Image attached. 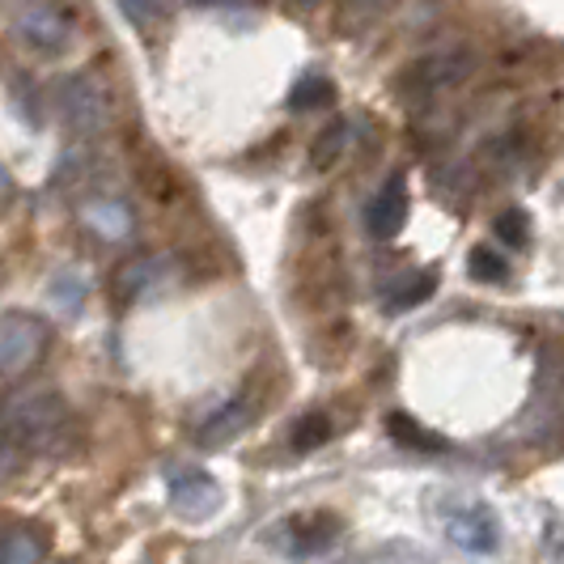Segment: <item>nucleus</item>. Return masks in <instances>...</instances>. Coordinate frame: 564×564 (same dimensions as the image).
I'll return each mask as SVG.
<instances>
[{
  "label": "nucleus",
  "mask_w": 564,
  "mask_h": 564,
  "mask_svg": "<svg viewBox=\"0 0 564 564\" xmlns=\"http://www.w3.org/2000/svg\"><path fill=\"white\" fill-rule=\"evenodd\" d=\"M0 437L22 458H64L82 442V424L68 412V403L52 391H26V395L0 403Z\"/></svg>",
  "instance_id": "f257e3e1"
},
{
  "label": "nucleus",
  "mask_w": 564,
  "mask_h": 564,
  "mask_svg": "<svg viewBox=\"0 0 564 564\" xmlns=\"http://www.w3.org/2000/svg\"><path fill=\"white\" fill-rule=\"evenodd\" d=\"M59 115L77 137H98L115 119V98L98 73H68L59 82Z\"/></svg>",
  "instance_id": "f03ea898"
},
{
  "label": "nucleus",
  "mask_w": 564,
  "mask_h": 564,
  "mask_svg": "<svg viewBox=\"0 0 564 564\" xmlns=\"http://www.w3.org/2000/svg\"><path fill=\"white\" fill-rule=\"evenodd\" d=\"M471 73H476V52H467V47H442V52L421 56L416 64L403 68L399 94H403L408 102H433L437 94L463 85Z\"/></svg>",
  "instance_id": "7ed1b4c3"
},
{
  "label": "nucleus",
  "mask_w": 564,
  "mask_h": 564,
  "mask_svg": "<svg viewBox=\"0 0 564 564\" xmlns=\"http://www.w3.org/2000/svg\"><path fill=\"white\" fill-rule=\"evenodd\" d=\"M47 327L34 314H0V378H22L47 352Z\"/></svg>",
  "instance_id": "20e7f679"
},
{
  "label": "nucleus",
  "mask_w": 564,
  "mask_h": 564,
  "mask_svg": "<svg viewBox=\"0 0 564 564\" xmlns=\"http://www.w3.org/2000/svg\"><path fill=\"white\" fill-rule=\"evenodd\" d=\"M339 531H344V527H339L336 513H306V518H284V522H276L268 539L281 547L284 556L306 561V556L327 552L339 539Z\"/></svg>",
  "instance_id": "39448f33"
},
{
  "label": "nucleus",
  "mask_w": 564,
  "mask_h": 564,
  "mask_svg": "<svg viewBox=\"0 0 564 564\" xmlns=\"http://www.w3.org/2000/svg\"><path fill=\"white\" fill-rule=\"evenodd\" d=\"M13 30H18V39L30 43L34 52H43V56H56L68 47V18L52 9V4H30V9H18L13 13Z\"/></svg>",
  "instance_id": "423d86ee"
},
{
  "label": "nucleus",
  "mask_w": 564,
  "mask_h": 564,
  "mask_svg": "<svg viewBox=\"0 0 564 564\" xmlns=\"http://www.w3.org/2000/svg\"><path fill=\"white\" fill-rule=\"evenodd\" d=\"M446 535H451V543H458L463 552H471V556H492L497 543H501L497 518L484 506L451 509V513H446Z\"/></svg>",
  "instance_id": "0eeeda50"
},
{
  "label": "nucleus",
  "mask_w": 564,
  "mask_h": 564,
  "mask_svg": "<svg viewBox=\"0 0 564 564\" xmlns=\"http://www.w3.org/2000/svg\"><path fill=\"white\" fill-rule=\"evenodd\" d=\"M408 221V178L403 174H391L373 199H369L366 208V229L369 238H378V242H391L399 229Z\"/></svg>",
  "instance_id": "6e6552de"
},
{
  "label": "nucleus",
  "mask_w": 564,
  "mask_h": 564,
  "mask_svg": "<svg viewBox=\"0 0 564 564\" xmlns=\"http://www.w3.org/2000/svg\"><path fill=\"white\" fill-rule=\"evenodd\" d=\"M166 497L183 518H208V513L221 509V488L208 471H174V476H166Z\"/></svg>",
  "instance_id": "1a4fd4ad"
},
{
  "label": "nucleus",
  "mask_w": 564,
  "mask_h": 564,
  "mask_svg": "<svg viewBox=\"0 0 564 564\" xmlns=\"http://www.w3.org/2000/svg\"><path fill=\"white\" fill-rule=\"evenodd\" d=\"M254 399L251 395H238V399H229V403H221L208 421L199 424V442L204 446H221V442H229V437H238V433H247L254 421Z\"/></svg>",
  "instance_id": "9d476101"
},
{
  "label": "nucleus",
  "mask_w": 564,
  "mask_h": 564,
  "mask_svg": "<svg viewBox=\"0 0 564 564\" xmlns=\"http://www.w3.org/2000/svg\"><path fill=\"white\" fill-rule=\"evenodd\" d=\"M85 226L94 229L98 238H107V242H123V238H132V229H137V217H132V208L123 204V199H89L85 204Z\"/></svg>",
  "instance_id": "9b49d317"
},
{
  "label": "nucleus",
  "mask_w": 564,
  "mask_h": 564,
  "mask_svg": "<svg viewBox=\"0 0 564 564\" xmlns=\"http://www.w3.org/2000/svg\"><path fill=\"white\" fill-rule=\"evenodd\" d=\"M162 276H166V259H162V254H141V259H132V263L119 268L115 297H119V302H132V297H141L144 289H153Z\"/></svg>",
  "instance_id": "f8f14e48"
},
{
  "label": "nucleus",
  "mask_w": 564,
  "mask_h": 564,
  "mask_svg": "<svg viewBox=\"0 0 564 564\" xmlns=\"http://www.w3.org/2000/svg\"><path fill=\"white\" fill-rule=\"evenodd\" d=\"M336 437V421H332V412H323V408H314L306 416H297L293 429H289V446L297 454H311L318 446H327Z\"/></svg>",
  "instance_id": "ddd939ff"
},
{
  "label": "nucleus",
  "mask_w": 564,
  "mask_h": 564,
  "mask_svg": "<svg viewBox=\"0 0 564 564\" xmlns=\"http://www.w3.org/2000/svg\"><path fill=\"white\" fill-rule=\"evenodd\" d=\"M348 141H352V123L348 119H332L311 144V166L314 170H336V162L348 153Z\"/></svg>",
  "instance_id": "4468645a"
},
{
  "label": "nucleus",
  "mask_w": 564,
  "mask_h": 564,
  "mask_svg": "<svg viewBox=\"0 0 564 564\" xmlns=\"http://www.w3.org/2000/svg\"><path fill=\"white\" fill-rule=\"evenodd\" d=\"M437 293V272H416L412 281L403 284L399 281L391 293H387V311H416V306H424L429 297Z\"/></svg>",
  "instance_id": "2eb2a0df"
},
{
  "label": "nucleus",
  "mask_w": 564,
  "mask_h": 564,
  "mask_svg": "<svg viewBox=\"0 0 564 564\" xmlns=\"http://www.w3.org/2000/svg\"><path fill=\"white\" fill-rule=\"evenodd\" d=\"M289 102H293L297 111H302V107H306V111H311V107H327V102H336V85L327 82L323 73H306L302 82L293 85Z\"/></svg>",
  "instance_id": "dca6fc26"
},
{
  "label": "nucleus",
  "mask_w": 564,
  "mask_h": 564,
  "mask_svg": "<svg viewBox=\"0 0 564 564\" xmlns=\"http://www.w3.org/2000/svg\"><path fill=\"white\" fill-rule=\"evenodd\" d=\"M467 268H471L476 281H484V284H501L509 276V259L501 251H492V247H476V251L467 254Z\"/></svg>",
  "instance_id": "f3484780"
},
{
  "label": "nucleus",
  "mask_w": 564,
  "mask_h": 564,
  "mask_svg": "<svg viewBox=\"0 0 564 564\" xmlns=\"http://www.w3.org/2000/svg\"><path fill=\"white\" fill-rule=\"evenodd\" d=\"M47 297H52V306L56 311H68L77 314L85 302V281L77 276V272H59L56 281H52V289H47Z\"/></svg>",
  "instance_id": "a211bd4d"
},
{
  "label": "nucleus",
  "mask_w": 564,
  "mask_h": 564,
  "mask_svg": "<svg viewBox=\"0 0 564 564\" xmlns=\"http://www.w3.org/2000/svg\"><path fill=\"white\" fill-rule=\"evenodd\" d=\"M387 433H391V437H399V442L408 437V446H416V451H442V446H446L442 437H433L429 429H421V424L412 421V416H399V412L391 416V421H387Z\"/></svg>",
  "instance_id": "6ab92c4d"
},
{
  "label": "nucleus",
  "mask_w": 564,
  "mask_h": 564,
  "mask_svg": "<svg viewBox=\"0 0 564 564\" xmlns=\"http://www.w3.org/2000/svg\"><path fill=\"white\" fill-rule=\"evenodd\" d=\"M497 234L506 238L509 247H527V238H531V221H527V213H522V208H506V213L497 217Z\"/></svg>",
  "instance_id": "aec40b11"
},
{
  "label": "nucleus",
  "mask_w": 564,
  "mask_h": 564,
  "mask_svg": "<svg viewBox=\"0 0 564 564\" xmlns=\"http://www.w3.org/2000/svg\"><path fill=\"white\" fill-rule=\"evenodd\" d=\"M141 183L153 192L158 199H170L174 192H178V183H174V174H170V166H144L141 170Z\"/></svg>",
  "instance_id": "412c9836"
},
{
  "label": "nucleus",
  "mask_w": 564,
  "mask_h": 564,
  "mask_svg": "<svg viewBox=\"0 0 564 564\" xmlns=\"http://www.w3.org/2000/svg\"><path fill=\"white\" fill-rule=\"evenodd\" d=\"M34 539L26 535V531H18V535L4 543V552H9V564H30L34 556H39V547H30Z\"/></svg>",
  "instance_id": "4be33fe9"
},
{
  "label": "nucleus",
  "mask_w": 564,
  "mask_h": 564,
  "mask_svg": "<svg viewBox=\"0 0 564 564\" xmlns=\"http://www.w3.org/2000/svg\"><path fill=\"white\" fill-rule=\"evenodd\" d=\"M13 196V178L4 174V166H0V199H9Z\"/></svg>",
  "instance_id": "5701e85b"
}]
</instances>
